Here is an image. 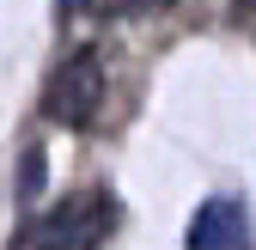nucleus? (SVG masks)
Returning a JSON list of instances; mask_svg holds the SVG:
<instances>
[{
  "label": "nucleus",
  "instance_id": "obj_2",
  "mask_svg": "<svg viewBox=\"0 0 256 250\" xmlns=\"http://www.w3.org/2000/svg\"><path fill=\"white\" fill-rule=\"evenodd\" d=\"M189 250H256V226H250V208L238 196H214L196 208L189 220Z\"/></svg>",
  "mask_w": 256,
  "mask_h": 250
},
{
  "label": "nucleus",
  "instance_id": "obj_5",
  "mask_svg": "<svg viewBox=\"0 0 256 250\" xmlns=\"http://www.w3.org/2000/svg\"><path fill=\"white\" fill-rule=\"evenodd\" d=\"M244 6H256V0H244Z\"/></svg>",
  "mask_w": 256,
  "mask_h": 250
},
{
  "label": "nucleus",
  "instance_id": "obj_1",
  "mask_svg": "<svg viewBox=\"0 0 256 250\" xmlns=\"http://www.w3.org/2000/svg\"><path fill=\"white\" fill-rule=\"evenodd\" d=\"M110 232V202L104 196H74V202H61L55 214H43V220H30L12 250H92Z\"/></svg>",
  "mask_w": 256,
  "mask_h": 250
},
{
  "label": "nucleus",
  "instance_id": "obj_3",
  "mask_svg": "<svg viewBox=\"0 0 256 250\" xmlns=\"http://www.w3.org/2000/svg\"><path fill=\"white\" fill-rule=\"evenodd\" d=\"M98 98H104L98 61H92V55H74L68 68L55 74V86H49V116L61 122V128H86L92 110H98Z\"/></svg>",
  "mask_w": 256,
  "mask_h": 250
},
{
  "label": "nucleus",
  "instance_id": "obj_4",
  "mask_svg": "<svg viewBox=\"0 0 256 250\" xmlns=\"http://www.w3.org/2000/svg\"><path fill=\"white\" fill-rule=\"evenodd\" d=\"M43 177H49V171H43V146H30L24 165H18V202H24V208L43 196Z\"/></svg>",
  "mask_w": 256,
  "mask_h": 250
}]
</instances>
